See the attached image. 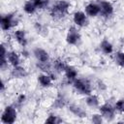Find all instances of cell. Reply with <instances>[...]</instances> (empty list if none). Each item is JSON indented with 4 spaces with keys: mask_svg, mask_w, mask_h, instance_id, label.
<instances>
[{
    "mask_svg": "<svg viewBox=\"0 0 124 124\" xmlns=\"http://www.w3.org/2000/svg\"><path fill=\"white\" fill-rule=\"evenodd\" d=\"M99 103H100V100H99L97 95H94L92 93L90 95H87L86 104H87L88 107H90V108H97V107H99Z\"/></svg>",
    "mask_w": 124,
    "mask_h": 124,
    "instance_id": "obj_18",
    "label": "cell"
},
{
    "mask_svg": "<svg viewBox=\"0 0 124 124\" xmlns=\"http://www.w3.org/2000/svg\"><path fill=\"white\" fill-rule=\"evenodd\" d=\"M100 112L103 115L104 118H106L107 120H112L115 116V108L114 107H112L110 104L106 103L104 105H102L100 107Z\"/></svg>",
    "mask_w": 124,
    "mask_h": 124,
    "instance_id": "obj_5",
    "label": "cell"
},
{
    "mask_svg": "<svg viewBox=\"0 0 124 124\" xmlns=\"http://www.w3.org/2000/svg\"><path fill=\"white\" fill-rule=\"evenodd\" d=\"M16 114L17 113L15 107L7 106L1 114V122L5 124H13L16 119Z\"/></svg>",
    "mask_w": 124,
    "mask_h": 124,
    "instance_id": "obj_4",
    "label": "cell"
},
{
    "mask_svg": "<svg viewBox=\"0 0 124 124\" xmlns=\"http://www.w3.org/2000/svg\"><path fill=\"white\" fill-rule=\"evenodd\" d=\"M64 73H65V76H66L67 79H68L70 82H73V81L77 78V77H78V72H77V70H76L73 66H70V65H67V67H66Z\"/></svg>",
    "mask_w": 124,
    "mask_h": 124,
    "instance_id": "obj_14",
    "label": "cell"
},
{
    "mask_svg": "<svg viewBox=\"0 0 124 124\" xmlns=\"http://www.w3.org/2000/svg\"><path fill=\"white\" fill-rule=\"evenodd\" d=\"M7 60L9 62V64L13 67H16V66H18L20 64V57H19V54L15 51V50H11V51H8V54H7Z\"/></svg>",
    "mask_w": 124,
    "mask_h": 124,
    "instance_id": "obj_12",
    "label": "cell"
},
{
    "mask_svg": "<svg viewBox=\"0 0 124 124\" xmlns=\"http://www.w3.org/2000/svg\"><path fill=\"white\" fill-rule=\"evenodd\" d=\"M33 54H34L35 58L37 59V61H39V62H47L49 60V55H48L47 51L45 50L44 48H41V47L34 48Z\"/></svg>",
    "mask_w": 124,
    "mask_h": 124,
    "instance_id": "obj_9",
    "label": "cell"
},
{
    "mask_svg": "<svg viewBox=\"0 0 124 124\" xmlns=\"http://www.w3.org/2000/svg\"><path fill=\"white\" fill-rule=\"evenodd\" d=\"M100 47L102 49V51L105 54H111L113 51V46L111 45V43H109L108 40H103L100 44Z\"/></svg>",
    "mask_w": 124,
    "mask_h": 124,
    "instance_id": "obj_17",
    "label": "cell"
},
{
    "mask_svg": "<svg viewBox=\"0 0 124 124\" xmlns=\"http://www.w3.org/2000/svg\"><path fill=\"white\" fill-rule=\"evenodd\" d=\"M99 6H100V11L103 16H109L113 14V6L110 2L106 1V0H99L98 2Z\"/></svg>",
    "mask_w": 124,
    "mask_h": 124,
    "instance_id": "obj_7",
    "label": "cell"
},
{
    "mask_svg": "<svg viewBox=\"0 0 124 124\" xmlns=\"http://www.w3.org/2000/svg\"><path fill=\"white\" fill-rule=\"evenodd\" d=\"M69 110L76 116L79 117V118H84L86 117V111L81 108L80 107L77 106V105H70L69 106Z\"/></svg>",
    "mask_w": 124,
    "mask_h": 124,
    "instance_id": "obj_16",
    "label": "cell"
},
{
    "mask_svg": "<svg viewBox=\"0 0 124 124\" xmlns=\"http://www.w3.org/2000/svg\"><path fill=\"white\" fill-rule=\"evenodd\" d=\"M35 29L37 30L38 34H40V35H43V36H46L47 35V28H46L40 22H36L35 23Z\"/></svg>",
    "mask_w": 124,
    "mask_h": 124,
    "instance_id": "obj_23",
    "label": "cell"
},
{
    "mask_svg": "<svg viewBox=\"0 0 124 124\" xmlns=\"http://www.w3.org/2000/svg\"><path fill=\"white\" fill-rule=\"evenodd\" d=\"M23 10H24V12H25L26 14H28V15H33V14L36 12L37 7L35 6V4H34L31 0H28V1H26V2L24 3V5H23Z\"/></svg>",
    "mask_w": 124,
    "mask_h": 124,
    "instance_id": "obj_19",
    "label": "cell"
},
{
    "mask_svg": "<svg viewBox=\"0 0 124 124\" xmlns=\"http://www.w3.org/2000/svg\"><path fill=\"white\" fill-rule=\"evenodd\" d=\"M37 67L43 71V72H48L51 69V64L47 61V62H37Z\"/></svg>",
    "mask_w": 124,
    "mask_h": 124,
    "instance_id": "obj_22",
    "label": "cell"
},
{
    "mask_svg": "<svg viewBox=\"0 0 124 124\" xmlns=\"http://www.w3.org/2000/svg\"><path fill=\"white\" fill-rule=\"evenodd\" d=\"M18 20L15 14H8L6 16H2L0 19V27L3 31H9L13 27L16 26Z\"/></svg>",
    "mask_w": 124,
    "mask_h": 124,
    "instance_id": "obj_3",
    "label": "cell"
},
{
    "mask_svg": "<svg viewBox=\"0 0 124 124\" xmlns=\"http://www.w3.org/2000/svg\"><path fill=\"white\" fill-rule=\"evenodd\" d=\"M25 100H26V96H25L24 94H20V95H18L17 98H16V103H17L18 105H22V104L25 102Z\"/></svg>",
    "mask_w": 124,
    "mask_h": 124,
    "instance_id": "obj_28",
    "label": "cell"
},
{
    "mask_svg": "<svg viewBox=\"0 0 124 124\" xmlns=\"http://www.w3.org/2000/svg\"><path fill=\"white\" fill-rule=\"evenodd\" d=\"M65 103H66L65 99L62 96H58L56 98V100L54 101V107L56 108H63L65 106Z\"/></svg>",
    "mask_w": 124,
    "mask_h": 124,
    "instance_id": "obj_24",
    "label": "cell"
},
{
    "mask_svg": "<svg viewBox=\"0 0 124 124\" xmlns=\"http://www.w3.org/2000/svg\"><path fill=\"white\" fill-rule=\"evenodd\" d=\"M80 40V34L78 33V29L74 26L70 27L66 36V42L69 45H77L78 43V41Z\"/></svg>",
    "mask_w": 124,
    "mask_h": 124,
    "instance_id": "obj_6",
    "label": "cell"
},
{
    "mask_svg": "<svg viewBox=\"0 0 124 124\" xmlns=\"http://www.w3.org/2000/svg\"><path fill=\"white\" fill-rule=\"evenodd\" d=\"M98 87L100 90H106L107 89V85L102 81V80H99L98 81Z\"/></svg>",
    "mask_w": 124,
    "mask_h": 124,
    "instance_id": "obj_29",
    "label": "cell"
},
{
    "mask_svg": "<svg viewBox=\"0 0 124 124\" xmlns=\"http://www.w3.org/2000/svg\"><path fill=\"white\" fill-rule=\"evenodd\" d=\"M52 67H53V70H55L57 73H62V72H64V71H65V69H66L67 65H66L62 60L57 59V60H55V61L53 62Z\"/></svg>",
    "mask_w": 124,
    "mask_h": 124,
    "instance_id": "obj_20",
    "label": "cell"
},
{
    "mask_svg": "<svg viewBox=\"0 0 124 124\" xmlns=\"http://www.w3.org/2000/svg\"><path fill=\"white\" fill-rule=\"evenodd\" d=\"M73 21L76 25L82 27L87 23V15L81 11H78L73 16Z\"/></svg>",
    "mask_w": 124,
    "mask_h": 124,
    "instance_id": "obj_8",
    "label": "cell"
},
{
    "mask_svg": "<svg viewBox=\"0 0 124 124\" xmlns=\"http://www.w3.org/2000/svg\"><path fill=\"white\" fill-rule=\"evenodd\" d=\"M114 62L119 66L124 68V52L123 51H117L114 54Z\"/></svg>",
    "mask_w": 124,
    "mask_h": 124,
    "instance_id": "obj_21",
    "label": "cell"
},
{
    "mask_svg": "<svg viewBox=\"0 0 124 124\" xmlns=\"http://www.w3.org/2000/svg\"><path fill=\"white\" fill-rule=\"evenodd\" d=\"M4 89H5V82H4V81H2V86H1V91L3 92V91H4Z\"/></svg>",
    "mask_w": 124,
    "mask_h": 124,
    "instance_id": "obj_30",
    "label": "cell"
},
{
    "mask_svg": "<svg viewBox=\"0 0 124 124\" xmlns=\"http://www.w3.org/2000/svg\"><path fill=\"white\" fill-rule=\"evenodd\" d=\"M74 88L80 94L90 95L92 93V85L89 80L84 78H76L73 81Z\"/></svg>",
    "mask_w": 124,
    "mask_h": 124,
    "instance_id": "obj_2",
    "label": "cell"
},
{
    "mask_svg": "<svg viewBox=\"0 0 124 124\" xmlns=\"http://www.w3.org/2000/svg\"><path fill=\"white\" fill-rule=\"evenodd\" d=\"M52 78L50 75H46V74H42L38 76V81L39 83L43 86V87H48L51 85L52 83Z\"/></svg>",
    "mask_w": 124,
    "mask_h": 124,
    "instance_id": "obj_15",
    "label": "cell"
},
{
    "mask_svg": "<svg viewBox=\"0 0 124 124\" xmlns=\"http://www.w3.org/2000/svg\"><path fill=\"white\" fill-rule=\"evenodd\" d=\"M59 122H63V120L59 119L56 115L54 114H50L46 119V123H49V124H54V123H59Z\"/></svg>",
    "mask_w": 124,
    "mask_h": 124,
    "instance_id": "obj_25",
    "label": "cell"
},
{
    "mask_svg": "<svg viewBox=\"0 0 124 124\" xmlns=\"http://www.w3.org/2000/svg\"><path fill=\"white\" fill-rule=\"evenodd\" d=\"M91 121L95 124H101L103 122V115L102 114H93L91 117Z\"/></svg>",
    "mask_w": 124,
    "mask_h": 124,
    "instance_id": "obj_27",
    "label": "cell"
},
{
    "mask_svg": "<svg viewBox=\"0 0 124 124\" xmlns=\"http://www.w3.org/2000/svg\"><path fill=\"white\" fill-rule=\"evenodd\" d=\"M114 108L116 111L119 112H124V99H120L118 100L115 105H114Z\"/></svg>",
    "mask_w": 124,
    "mask_h": 124,
    "instance_id": "obj_26",
    "label": "cell"
},
{
    "mask_svg": "<svg viewBox=\"0 0 124 124\" xmlns=\"http://www.w3.org/2000/svg\"><path fill=\"white\" fill-rule=\"evenodd\" d=\"M69 8H70V3L68 1L66 0L55 1L50 8L51 15L52 16H55V17H62L66 14H68Z\"/></svg>",
    "mask_w": 124,
    "mask_h": 124,
    "instance_id": "obj_1",
    "label": "cell"
},
{
    "mask_svg": "<svg viewBox=\"0 0 124 124\" xmlns=\"http://www.w3.org/2000/svg\"><path fill=\"white\" fill-rule=\"evenodd\" d=\"M14 37L16 39V41L17 42L18 45H20L21 46H25L27 45V39H26V34L25 31L22 29H17L14 32Z\"/></svg>",
    "mask_w": 124,
    "mask_h": 124,
    "instance_id": "obj_11",
    "label": "cell"
},
{
    "mask_svg": "<svg viewBox=\"0 0 124 124\" xmlns=\"http://www.w3.org/2000/svg\"><path fill=\"white\" fill-rule=\"evenodd\" d=\"M101 13L100 6L98 3H89L85 6V14L89 16H97Z\"/></svg>",
    "mask_w": 124,
    "mask_h": 124,
    "instance_id": "obj_10",
    "label": "cell"
},
{
    "mask_svg": "<svg viewBox=\"0 0 124 124\" xmlns=\"http://www.w3.org/2000/svg\"><path fill=\"white\" fill-rule=\"evenodd\" d=\"M11 76L14 78H23L27 76V72L24 67L18 65V66L13 67V69L11 71Z\"/></svg>",
    "mask_w": 124,
    "mask_h": 124,
    "instance_id": "obj_13",
    "label": "cell"
}]
</instances>
